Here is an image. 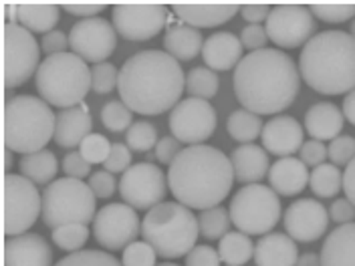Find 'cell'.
Masks as SVG:
<instances>
[{
	"instance_id": "cell-53",
	"label": "cell",
	"mask_w": 355,
	"mask_h": 266,
	"mask_svg": "<svg viewBox=\"0 0 355 266\" xmlns=\"http://www.w3.org/2000/svg\"><path fill=\"white\" fill-rule=\"evenodd\" d=\"M180 152H182V148H180V141H178L174 135L162 137L157 141V145H155V157L164 166H172V161L176 159Z\"/></svg>"
},
{
	"instance_id": "cell-61",
	"label": "cell",
	"mask_w": 355,
	"mask_h": 266,
	"mask_svg": "<svg viewBox=\"0 0 355 266\" xmlns=\"http://www.w3.org/2000/svg\"><path fill=\"white\" fill-rule=\"evenodd\" d=\"M352 37H354V39H355V19H354V21H352Z\"/></svg>"
},
{
	"instance_id": "cell-42",
	"label": "cell",
	"mask_w": 355,
	"mask_h": 266,
	"mask_svg": "<svg viewBox=\"0 0 355 266\" xmlns=\"http://www.w3.org/2000/svg\"><path fill=\"white\" fill-rule=\"evenodd\" d=\"M110 139L101 133H91L79 145V154L83 155L89 163H105V159L110 157Z\"/></svg>"
},
{
	"instance_id": "cell-48",
	"label": "cell",
	"mask_w": 355,
	"mask_h": 266,
	"mask_svg": "<svg viewBox=\"0 0 355 266\" xmlns=\"http://www.w3.org/2000/svg\"><path fill=\"white\" fill-rule=\"evenodd\" d=\"M220 263L218 250L210 246H194L186 254V266H220Z\"/></svg>"
},
{
	"instance_id": "cell-59",
	"label": "cell",
	"mask_w": 355,
	"mask_h": 266,
	"mask_svg": "<svg viewBox=\"0 0 355 266\" xmlns=\"http://www.w3.org/2000/svg\"><path fill=\"white\" fill-rule=\"evenodd\" d=\"M295 266H321V256L313 254V252H307V254L299 256V260H297Z\"/></svg>"
},
{
	"instance_id": "cell-33",
	"label": "cell",
	"mask_w": 355,
	"mask_h": 266,
	"mask_svg": "<svg viewBox=\"0 0 355 266\" xmlns=\"http://www.w3.org/2000/svg\"><path fill=\"white\" fill-rule=\"evenodd\" d=\"M309 188L319 198H333L343 188V176L335 163H321L311 172Z\"/></svg>"
},
{
	"instance_id": "cell-47",
	"label": "cell",
	"mask_w": 355,
	"mask_h": 266,
	"mask_svg": "<svg viewBox=\"0 0 355 266\" xmlns=\"http://www.w3.org/2000/svg\"><path fill=\"white\" fill-rule=\"evenodd\" d=\"M115 179H113V174L107 172V170H101V172H95L89 176V188L93 190V194L97 198L107 200L115 194Z\"/></svg>"
},
{
	"instance_id": "cell-23",
	"label": "cell",
	"mask_w": 355,
	"mask_h": 266,
	"mask_svg": "<svg viewBox=\"0 0 355 266\" xmlns=\"http://www.w3.org/2000/svg\"><path fill=\"white\" fill-rule=\"evenodd\" d=\"M309 170L301 157H281L268 170L270 188L279 196H297L309 184Z\"/></svg>"
},
{
	"instance_id": "cell-7",
	"label": "cell",
	"mask_w": 355,
	"mask_h": 266,
	"mask_svg": "<svg viewBox=\"0 0 355 266\" xmlns=\"http://www.w3.org/2000/svg\"><path fill=\"white\" fill-rule=\"evenodd\" d=\"M35 83L41 99L49 105L69 109L83 103L93 89V75L87 63L75 53H59L41 63Z\"/></svg>"
},
{
	"instance_id": "cell-45",
	"label": "cell",
	"mask_w": 355,
	"mask_h": 266,
	"mask_svg": "<svg viewBox=\"0 0 355 266\" xmlns=\"http://www.w3.org/2000/svg\"><path fill=\"white\" fill-rule=\"evenodd\" d=\"M327 152H329L331 163H335L337 168L339 166L347 168L355 159V139L352 135H339L329 143Z\"/></svg>"
},
{
	"instance_id": "cell-37",
	"label": "cell",
	"mask_w": 355,
	"mask_h": 266,
	"mask_svg": "<svg viewBox=\"0 0 355 266\" xmlns=\"http://www.w3.org/2000/svg\"><path fill=\"white\" fill-rule=\"evenodd\" d=\"M101 121L113 133L128 132L133 125V111L121 99H113V101L103 105Z\"/></svg>"
},
{
	"instance_id": "cell-56",
	"label": "cell",
	"mask_w": 355,
	"mask_h": 266,
	"mask_svg": "<svg viewBox=\"0 0 355 266\" xmlns=\"http://www.w3.org/2000/svg\"><path fill=\"white\" fill-rule=\"evenodd\" d=\"M270 10H272V6H268V4H243L241 15L244 21L250 24H261L263 21L266 22Z\"/></svg>"
},
{
	"instance_id": "cell-6",
	"label": "cell",
	"mask_w": 355,
	"mask_h": 266,
	"mask_svg": "<svg viewBox=\"0 0 355 266\" xmlns=\"http://www.w3.org/2000/svg\"><path fill=\"white\" fill-rule=\"evenodd\" d=\"M141 236L162 258L186 256L200 236L198 218L180 202H162L148 210L141 222Z\"/></svg>"
},
{
	"instance_id": "cell-62",
	"label": "cell",
	"mask_w": 355,
	"mask_h": 266,
	"mask_svg": "<svg viewBox=\"0 0 355 266\" xmlns=\"http://www.w3.org/2000/svg\"><path fill=\"white\" fill-rule=\"evenodd\" d=\"M159 266H178V265H172V263H166V265H159Z\"/></svg>"
},
{
	"instance_id": "cell-31",
	"label": "cell",
	"mask_w": 355,
	"mask_h": 266,
	"mask_svg": "<svg viewBox=\"0 0 355 266\" xmlns=\"http://www.w3.org/2000/svg\"><path fill=\"white\" fill-rule=\"evenodd\" d=\"M19 170H21V176L31 179L33 184L49 186L51 181H55V176L59 172V161L53 152L41 150L35 154L22 155L19 161Z\"/></svg>"
},
{
	"instance_id": "cell-49",
	"label": "cell",
	"mask_w": 355,
	"mask_h": 266,
	"mask_svg": "<svg viewBox=\"0 0 355 266\" xmlns=\"http://www.w3.org/2000/svg\"><path fill=\"white\" fill-rule=\"evenodd\" d=\"M241 41H243L244 48H248L250 53L266 48V43H268L266 28L261 26V24H248V26H244L243 33H241Z\"/></svg>"
},
{
	"instance_id": "cell-44",
	"label": "cell",
	"mask_w": 355,
	"mask_h": 266,
	"mask_svg": "<svg viewBox=\"0 0 355 266\" xmlns=\"http://www.w3.org/2000/svg\"><path fill=\"white\" fill-rule=\"evenodd\" d=\"M91 75H93V91L99 93V95H105L111 93L113 89H117L119 83V71L111 63H99L91 69Z\"/></svg>"
},
{
	"instance_id": "cell-10",
	"label": "cell",
	"mask_w": 355,
	"mask_h": 266,
	"mask_svg": "<svg viewBox=\"0 0 355 266\" xmlns=\"http://www.w3.org/2000/svg\"><path fill=\"white\" fill-rule=\"evenodd\" d=\"M43 212V196L24 176L6 174L2 190V228L6 238L21 236L35 226Z\"/></svg>"
},
{
	"instance_id": "cell-1",
	"label": "cell",
	"mask_w": 355,
	"mask_h": 266,
	"mask_svg": "<svg viewBox=\"0 0 355 266\" xmlns=\"http://www.w3.org/2000/svg\"><path fill=\"white\" fill-rule=\"evenodd\" d=\"M234 95L244 109L277 115L291 107L301 89V71L279 48L248 53L234 69Z\"/></svg>"
},
{
	"instance_id": "cell-43",
	"label": "cell",
	"mask_w": 355,
	"mask_h": 266,
	"mask_svg": "<svg viewBox=\"0 0 355 266\" xmlns=\"http://www.w3.org/2000/svg\"><path fill=\"white\" fill-rule=\"evenodd\" d=\"M155 258H157V252L150 244L146 240L144 242L135 240L123 250L121 263L123 266H155Z\"/></svg>"
},
{
	"instance_id": "cell-60",
	"label": "cell",
	"mask_w": 355,
	"mask_h": 266,
	"mask_svg": "<svg viewBox=\"0 0 355 266\" xmlns=\"http://www.w3.org/2000/svg\"><path fill=\"white\" fill-rule=\"evenodd\" d=\"M4 12L10 17L8 22H19V4H4Z\"/></svg>"
},
{
	"instance_id": "cell-46",
	"label": "cell",
	"mask_w": 355,
	"mask_h": 266,
	"mask_svg": "<svg viewBox=\"0 0 355 266\" xmlns=\"http://www.w3.org/2000/svg\"><path fill=\"white\" fill-rule=\"evenodd\" d=\"M130 168H132V150L128 148V143H113L110 157L103 163V170L111 174H125Z\"/></svg>"
},
{
	"instance_id": "cell-20",
	"label": "cell",
	"mask_w": 355,
	"mask_h": 266,
	"mask_svg": "<svg viewBox=\"0 0 355 266\" xmlns=\"http://www.w3.org/2000/svg\"><path fill=\"white\" fill-rule=\"evenodd\" d=\"M4 266H53V250L41 234L6 238Z\"/></svg>"
},
{
	"instance_id": "cell-17",
	"label": "cell",
	"mask_w": 355,
	"mask_h": 266,
	"mask_svg": "<svg viewBox=\"0 0 355 266\" xmlns=\"http://www.w3.org/2000/svg\"><path fill=\"white\" fill-rule=\"evenodd\" d=\"M113 22L101 17L95 19H83L77 24H73L69 33V46L71 51L81 57L85 63H105L107 57L117 46V35H115Z\"/></svg>"
},
{
	"instance_id": "cell-25",
	"label": "cell",
	"mask_w": 355,
	"mask_h": 266,
	"mask_svg": "<svg viewBox=\"0 0 355 266\" xmlns=\"http://www.w3.org/2000/svg\"><path fill=\"white\" fill-rule=\"evenodd\" d=\"M299 260V250L288 234H265L254 246L257 266H295Z\"/></svg>"
},
{
	"instance_id": "cell-52",
	"label": "cell",
	"mask_w": 355,
	"mask_h": 266,
	"mask_svg": "<svg viewBox=\"0 0 355 266\" xmlns=\"http://www.w3.org/2000/svg\"><path fill=\"white\" fill-rule=\"evenodd\" d=\"M61 8L73 17H81L83 21V19H95L101 10L107 8V4L105 2H63Z\"/></svg>"
},
{
	"instance_id": "cell-8",
	"label": "cell",
	"mask_w": 355,
	"mask_h": 266,
	"mask_svg": "<svg viewBox=\"0 0 355 266\" xmlns=\"http://www.w3.org/2000/svg\"><path fill=\"white\" fill-rule=\"evenodd\" d=\"M95 194L75 177H61L51 181L43 194V220L46 228L57 230L65 224H91L95 220Z\"/></svg>"
},
{
	"instance_id": "cell-22",
	"label": "cell",
	"mask_w": 355,
	"mask_h": 266,
	"mask_svg": "<svg viewBox=\"0 0 355 266\" xmlns=\"http://www.w3.org/2000/svg\"><path fill=\"white\" fill-rule=\"evenodd\" d=\"M243 41L232 33H214L206 39L202 59L212 71H230L243 61Z\"/></svg>"
},
{
	"instance_id": "cell-5",
	"label": "cell",
	"mask_w": 355,
	"mask_h": 266,
	"mask_svg": "<svg viewBox=\"0 0 355 266\" xmlns=\"http://www.w3.org/2000/svg\"><path fill=\"white\" fill-rule=\"evenodd\" d=\"M57 115L51 105L33 95H17L4 105V148L15 154H35L55 139Z\"/></svg>"
},
{
	"instance_id": "cell-2",
	"label": "cell",
	"mask_w": 355,
	"mask_h": 266,
	"mask_svg": "<svg viewBox=\"0 0 355 266\" xmlns=\"http://www.w3.org/2000/svg\"><path fill=\"white\" fill-rule=\"evenodd\" d=\"M117 91L133 113L159 115L180 103L186 91V77L172 55L148 48L135 53L121 65Z\"/></svg>"
},
{
	"instance_id": "cell-39",
	"label": "cell",
	"mask_w": 355,
	"mask_h": 266,
	"mask_svg": "<svg viewBox=\"0 0 355 266\" xmlns=\"http://www.w3.org/2000/svg\"><path fill=\"white\" fill-rule=\"evenodd\" d=\"M125 143L132 152H150L157 145V130L150 121H133L125 132Z\"/></svg>"
},
{
	"instance_id": "cell-30",
	"label": "cell",
	"mask_w": 355,
	"mask_h": 266,
	"mask_svg": "<svg viewBox=\"0 0 355 266\" xmlns=\"http://www.w3.org/2000/svg\"><path fill=\"white\" fill-rule=\"evenodd\" d=\"M59 17H61V6L57 4H33V2L19 4V24L31 33L49 35L51 30H55Z\"/></svg>"
},
{
	"instance_id": "cell-57",
	"label": "cell",
	"mask_w": 355,
	"mask_h": 266,
	"mask_svg": "<svg viewBox=\"0 0 355 266\" xmlns=\"http://www.w3.org/2000/svg\"><path fill=\"white\" fill-rule=\"evenodd\" d=\"M343 192H345L347 200L355 206V159L343 172Z\"/></svg>"
},
{
	"instance_id": "cell-4",
	"label": "cell",
	"mask_w": 355,
	"mask_h": 266,
	"mask_svg": "<svg viewBox=\"0 0 355 266\" xmlns=\"http://www.w3.org/2000/svg\"><path fill=\"white\" fill-rule=\"evenodd\" d=\"M299 71L321 95H343L355 89V39L352 33L323 30L303 46Z\"/></svg>"
},
{
	"instance_id": "cell-34",
	"label": "cell",
	"mask_w": 355,
	"mask_h": 266,
	"mask_svg": "<svg viewBox=\"0 0 355 266\" xmlns=\"http://www.w3.org/2000/svg\"><path fill=\"white\" fill-rule=\"evenodd\" d=\"M226 127H228V133L232 139H236L241 143H252L263 133V121H261V115H257L252 111L239 109L228 117Z\"/></svg>"
},
{
	"instance_id": "cell-9",
	"label": "cell",
	"mask_w": 355,
	"mask_h": 266,
	"mask_svg": "<svg viewBox=\"0 0 355 266\" xmlns=\"http://www.w3.org/2000/svg\"><path fill=\"white\" fill-rule=\"evenodd\" d=\"M228 212L239 232L265 236L281 218V200L268 186L248 184L234 194Z\"/></svg>"
},
{
	"instance_id": "cell-12",
	"label": "cell",
	"mask_w": 355,
	"mask_h": 266,
	"mask_svg": "<svg viewBox=\"0 0 355 266\" xmlns=\"http://www.w3.org/2000/svg\"><path fill=\"white\" fill-rule=\"evenodd\" d=\"M266 35L281 48H297L307 44L315 37L317 21L309 6L301 4H279L272 6L265 22Z\"/></svg>"
},
{
	"instance_id": "cell-24",
	"label": "cell",
	"mask_w": 355,
	"mask_h": 266,
	"mask_svg": "<svg viewBox=\"0 0 355 266\" xmlns=\"http://www.w3.org/2000/svg\"><path fill=\"white\" fill-rule=\"evenodd\" d=\"M241 4H174L172 12L194 28H212L241 12Z\"/></svg>"
},
{
	"instance_id": "cell-26",
	"label": "cell",
	"mask_w": 355,
	"mask_h": 266,
	"mask_svg": "<svg viewBox=\"0 0 355 266\" xmlns=\"http://www.w3.org/2000/svg\"><path fill=\"white\" fill-rule=\"evenodd\" d=\"M234 177L241 184H259L265 176H268L270 161L265 148H259L254 143H243L230 155Z\"/></svg>"
},
{
	"instance_id": "cell-38",
	"label": "cell",
	"mask_w": 355,
	"mask_h": 266,
	"mask_svg": "<svg viewBox=\"0 0 355 266\" xmlns=\"http://www.w3.org/2000/svg\"><path fill=\"white\" fill-rule=\"evenodd\" d=\"M89 240V228L85 224H65L53 230V242L67 252L81 250Z\"/></svg>"
},
{
	"instance_id": "cell-3",
	"label": "cell",
	"mask_w": 355,
	"mask_h": 266,
	"mask_svg": "<svg viewBox=\"0 0 355 266\" xmlns=\"http://www.w3.org/2000/svg\"><path fill=\"white\" fill-rule=\"evenodd\" d=\"M234 168L230 157L212 145H188L168 170V188L190 210H210L232 190Z\"/></svg>"
},
{
	"instance_id": "cell-15",
	"label": "cell",
	"mask_w": 355,
	"mask_h": 266,
	"mask_svg": "<svg viewBox=\"0 0 355 266\" xmlns=\"http://www.w3.org/2000/svg\"><path fill=\"white\" fill-rule=\"evenodd\" d=\"M93 234L99 246L107 250H121L137 240L141 234V222L132 206L107 204L93 220Z\"/></svg>"
},
{
	"instance_id": "cell-36",
	"label": "cell",
	"mask_w": 355,
	"mask_h": 266,
	"mask_svg": "<svg viewBox=\"0 0 355 266\" xmlns=\"http://www.w3.org/2000/svg\"><path fill=\"white\" fill-rule=\"evenodd\" d=\"M230 224H232L230 212L224 210L222 206L202 210V214L198 216L200 236H204L206 240H220L224 234H228Z\"/></svg>"
},
{
	"instance_id": "cell-40",
	"label": "cell",
	"mask_w": 355,
	"mask_h": 266,
	"mask_svg": "<svg viewBox=\"0 0 355 266\" xmlns=\"http://www.w3.org/2000/svg\"><path fill=\"white\" fill-rule=\"evenodd\" d=\"M55 266H123V263L103 250H77L67 254Z\"/></svg>"
},
{
	"instance_id": "cell-18",
	"label": "cell",
	"mask_w": 355,
	"mask_h": 266,
	"mask_svg": "<svg viewBox=\"0 0 355 266\" xmlns=\"http://www.w3.org/2000/svg\"><path fill=\"white\" fill-rule=\"evenodd\" d=\"M329 212L317 200H297L285 212V230L297 242H315L329 228Z\"/></svg>"
},
{
	"instance_id": "cell-54",
	"label": "cell",
	"mask_w": 355,
	"mask_h": 266,
	"mask_svg": "<svg viewBox=\"0 0 355 266\" xmlns=\"http://www.w3.org/2000/svg\"><path fill=\"white\" fill-rule=\"evenodd\" d=\"M329 216L335 224H352L355 220V206L347 198L335 200L329 208Z\"/></svg>"
},
{
	"instance_id": "cell-27",
	"label": "cell",
	"mask_w": 355,
	"mask_h": 266,
	"mask_svg": "<svg viewBox=\"0 0 355 266\" xmlns=\"http://www.w3.org/2000/svg\"><path fill=\"white\" fill-rule=\"evenodd\" d=\"M204 43H206V39L202 37L200 28H194L182 21L172 22L164 37L166 53L180 61L196 59L204 48Z\"/></svg>"
},
{
	"instance_id": "cell-29",
	"label": "cell",
	"mask_w": 355,
	"mask_h": 266,
	"mask_svg": "<svg viewBox=\"0 0 355 266\" xmlns=\"http://www.w3.org/2000/svg\"><path fill=\"white\" fill-rule=\"evenodd\" d=\"M321 266H355V222L341 224L325 238Z\"/></svg>"
},
{
	"instance_id": "cell-21",
	"label": "cell",
	"mask_w": 355,
	"mask_h": 266,
	"mask_svg": "<svg viewBox=\"0 0 355 266\" xmlns=\"http://www.w3.org/2000/svg\"><path fill=\"white\" fill-rule=\"evenodd\" d=\"M93 119L85 103L61 109L57 113V127H55V141L59 148H77L83 143V139L91 135Z\"/></svg>"
},
{
	"instance_id": "cell-14",
	"label": "cell",
	"mask_w": 355,
	"mask_h": 266,
	"mask_svg": "<svg viewBox=\"0 0 355 266\" xmlns=\"http://www.w3.org/2000/svg\"><path fill=\"white\" fill-rule=\"evenodd\" d=\"M216 109L196 97H188L180 101L170 113V132L180 143L202 145L212 133L216 132Z\"/></svg>"
},
{
	"instance_id": "cell-41",
	"label": "cell",
	"mask_w": 355,
	"mask_h": 266,
	"mask_svg": "<svg viewBox=\"0 0 355 266\" xmlns=\"http://www.w3.org/2000/svg\"><path fill=\"white\" fill-rule=\"evenodd\" d=\"M309 10L315 19H321L325 22H347L355 19V4H341V2H321V4H311Z\"/></svg>"
},
{
	"instance_id": "cell-50",
	"label": "cell",
	"mask_w": 355,
	"mask_h": 266,
	"mask_svg": "<svg viewBox=\"0 0 355 266\" xmlns=\"http://www.w3.org/2000/svg\"><path fill=\"white\" fill-rule=\"evenodd\" d=\"M301 161L305 166H311V168H317L325 161V157H329V152L327 148L323 145V141H317V139H309L303 143L301 148Z\"/></svg>"
},
{
	"instance_id": "cell-19",
	"label": "cell",
	"mask_w": 355,
	"mask_h": 266,
	"mask_svg": "<svg viewBox=\"0 0 355 266\" xmlns=\"http://www.w3.org/2000/svg\"><path fill=\"white\" fill-rule=\"evenodd\" d=\"M263 148L268 154L279 157H293L303 148V125L291 115L272 117L261 133Z\"/></svg>"
},
{
	"instance_id": "cell-51",
	"label": "cell",
	"mask_w": 355,
	"mask_h": 266,
	"mask_svg": "<svg viewBox=\"0 0 355 266\" xmlns=\"http://www.w3.org/2000/svg\"><path fill=\"white\" fill-rule=\"evenodd\" d=\"M63 172L67 177H75V179H83L91 176V163L79 152L67 154L63 159Z\"/></svg>"
},
{
	"instance_id": "cell-16",
	"label": "cell",
	"mask_w": 355,
	"mask_h": 266,
	"mask_svg": "<svg viewBox=\"0 0 355 266\" xmlns=\"http://www.w3.org/2000/svg\"><path fill=\"white\" fill-rule=\"evenodd\" d=\"M111 22L123 39L141 43L154 39L168 24V8L164 4H115Z\"/></svg>"
},
{
	"instance_id": "cell-11",
	"label": "cell",
	"mask_w": 355,
	"mask_h": 266,
	"mask_svg": "<svg viewBox=\"0 0 355 266\" xmlns=\"http://www.w3.org/2000/svg\"><path fill=\"white\" fill-rule=\"evenodd\" d=\"M41 66V46L31 30L19 22H6L2 35V77L4 87L24 85Z\"/></svg>"
},
{
	"instance_id": "cell-32",
	"label": "cell",
	"mask_w": 355,
	"mask_h": 266,
	"mask_svg": "<svg viewBox=\"0 0 355 266\" xmlns=\"http://www.w3.org/2000/svg\"><path fill=\"white\" fill-rule=\"evenodd\" d=\"M218 254L226 266H243L254 256V244L244 232H228L218 242Z\"/></svg>"
},
{
	"instance_id": "cell-58",
	"label": "cell",
	"mask_w": 355,
	"mask_h": 266,
	"mask_svg": "<svg viewBox=\"0 0 355 266\" xmlns=\"http://www.w3.org/2000/svg\"><path fill=\"white\" fill-rule=\"evenodd\" d=\"M343 115L352 125H355V89L349 91L343 99Z\"/></svg>"
},
{
	"instance_id": "cell-35",
	"label": "cell",
	"mask_w": 355,
	"mask_h": 266,
	"mask_svg": "<svg viewBox=\"0 0 355 266\" xmlns=\"http://www.w3.org/2000/svg\"><path fill=\"white\" fill-rule=\"evenodd\" d=\"M220 87V79L218 75L208 69V66H196L188 73L186 77V91L190 97H196V99H212Z\"/></svg>"
},
{
	"instance_id": "cell-55",
	"label": "cell",
	"mask_w": 355,
	"mask_h": 266,
	"mask_svg": "<svg viewBox=\"0 0 355 266\" xmlns=\"http://www.w3.org/2000/svg\"><path fill=\"white\" fill-rule=\"evenodd\" d=\"M67 46H69V37L61 30H51L49 35H44L43 41H41V48L49 57L59 55V53H67Z\"/></svg>"
},
{
	"instance_id": "cell-28",
	"label": "cell",
	"mask_w": 355,
	"mask_h": 266,
	"mask_svg": "<svg viewBox=\"0 0 355 266\" xmlns=\"http://www.w3.org/2000/svg\"><path fill=\"white\" fill-rule=\"evenodd\" d=\"M345 115L333 103H315L305 113V130L317 141H333L343 130Z\"/></svg>"
},
{
	"instance_id": "cell-13",
	"label": "cell",
	"mask_w": 355,
	"mask_h": 266,
	"mask_svg": "<svg viewBox=\"0 0 355 266\" xmlns=\"http://www.w3.org/2000/svg\"><path fill=\"white\" fill-rule=\"evenodd\" d=\"M119 194L135 210H152L168 194V177L150 161L133 163L125 174H121Z\"/></svg>"
}]
</instances>
